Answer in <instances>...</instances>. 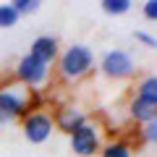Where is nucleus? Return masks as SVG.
I'll return each mask as SVG.
<instances>
[{
    "mask_svg": "<svg viewBox=\"0 0 157 157\" xmlns=\"http://www.w3.org/2000/svg\"><path fill=\"white\" fill-rule=\"evenodd\" d=\"M94 68V52L86 45H71L58 55V76L63 81H81Z\"/></svg>",
    "mask_w": 157,
    "mask_h": 157,
    "instance_id": "obj_1",
    "label": "nucleus"
},
{
    "mask_svg": "<svg viewBox=\"0 0 157 157\" xmlns=\"http://www.w3.org/2000/svg\"><path fill=\"white\" fill-rule=\"evenodd\" d=\"M29 113H32V92L24 89L18 81L0 86V123H11Z\"/></svg>",
    "mask_w": 157,
    "mask_h": 157,
    "instance_id": "obj_2",
    "label": "nucleus"
},
{
    "mask_svg": "<svg viewBox=\"0 0 157 157\" xmlns=\"http://www.w3.org/2000/svg\"><path fill=\"white\" fill-rule=\"evenodd\" d=\"M16 81L24 86V89H29V92L32 89H42V86L50 81V66L26 52V55L16 63Z\"/></svg>",
    "mask_w": 157,
    "mask_h": 157,
    "instance_id": "obj_3",
    "label": "nucleus"
},
{
    "mask_svg": "<svg viewBox=\"0 0 157 157\" xmlns=\"http://www.w3.org/2000/svg\"><path fill=\"white\" fill-rule=\"evenodd\" d=\"M71 149L78 157H94L102 149V128L94 121H86L81 128L71 134Z\"/></svg>",
    "mask_w": 157,
    "mask_h": 157,
    "instance_id": "obj_4",
    "label": "nucleus"
},
{
    "mask_svg": "<svg viewBox=\"0 0 157 157\" xmlns=\"http://www.w3.org/2000/svg\"><path fill=\"white\" fill-rule=\"evenodd\" d=\"M21 128L29 144H45L55 131V123L47 110H32L29 115L21 118Z\"/></svg>",
    "mask_w": 157,
    "mask_h": 157,
    "instance_id": "obj_5",
    "label": "nucleus"
},
{
    "mask_svg": "<svg viewBox=\"0 0 157 157\" xmlns=\"http://www.w3.org/2000/svg\"><path fill=\"white\" fill-rule=\"evenodd\" d=\"M100 71H102V76L121 81V78H131L136 73V63H134V58H131L126 50L113 47V50H107L105 55H102Z\"/></svg>",
    "mask_w": 157,
    "mask_h": 157,
    "instance_id": "obj_6",
    "label": "nucleus"
},
{
    "mask_svg": "<svg viewBox=\"0 0 157 157\" xmlns=\"http://www.w3.org/2000/svg\"><path fill=\"white\" fill-rule=\"evenodd\" d=\"M52 123H55V128H60L63 134L71 136L76 128H81V126L86 123V113L81 110V107H76V105H63V107L55 110Z\"/></svg>",
    "mask_w": 157,
    "mask_h": 157,
    "instance_id": "obj_7",
    "label": "nucleus"
},
{
    "mask_svg": "<svg viewBox=\"0 0 157 157\" xmlns=\"http://www.w3.org/2000/svg\"><path fill=\"white\" fill-rule=\"evenodd\" d=\"M29 55H34V58H39L42 63L52 66V63L58 60V55H60V47H58V39H55V37H47V34L37 37V39L32 42V50H29Z\"/></svg>",
    "mask_w": 157,
    "mask_h": 157,
    "instance_id": "obj_8",
    "label": "nucleus"
},
{
    "mask_svg": "<svg viewBox=\"0 0 157 157\" xmlns=\"http://www.w3.org/2000/svg\"><path fill=\"white\" fill-rule=\"evenodd\" d=\"M136 100H141L144 105H149V107H155L157 110V73H152V76H144L136 84Z\"/></svg>",
    "mask_w": 157,
    "mask_h": 157,
    "instance_id": "obj_9",
    "label": "nucleus"
},
{
    "mask_svg": "<svg viewBox=\"0 0 157 157\" xmlns=\"http://www.w3.org/2000/svg\"><path fill=\"white\" fill-rule=\"evenodd\" d=\"M128 115H131V121L147 126L149 121H155V118H157V110H155V107H149V105H144V102L136 100V97H131V102H128Z\"/></svg>",
    "mask_w": 157,
    "mask_h": 157,
    "instance_id": "obj_10",
    "label": "nucleus"
},
{
    "mask_svg": "<svg viewBox=\"0 0 157 157\" xmlns=\"http://www.w3.org/2000/svg\"><path fill=\"white\" fill-rule=\"evenodd\" d=\"M100 157H134V152H131V147L126 144V141H107V144H102L100 149Z\"/></svg>",
    "mask_w": 157,
    "mask_h": 157,
    "instance_id": "obj_11",
    "label": "nucleus"
},
{
    "mask_svg": "<svg viewBox=\"0 0 157 157\" xmlns=\"http://www.w3.org/2000/svg\"><path fill=\"white\" fill-rule=\"evenodd\" d=\"M131 0H102L100 3V8L107 13V16H123V13H128L131 11Z\"/></svg>",
    "mask_w": 157,
    "mask_h": 157,
    "instance_id": "obj_12",
    "label": "nucleus"
},
{
    "mask_svg": "<svg viewBox=\"0 0 157 157\" xmlns=\"http://www.w3.org/2000/svg\"><path fill=\"white\" fill-rule=\"evenodd\" d=\"M18 13H16V8L11 6V3H0V29H11V26H16L18 24Z\"/></svg>",
    "mask_w": 157,
    "mask_h": 157,
    "instance_id": "obj_13",
    "label": "nucleus"
},
{
    "mask_svg": "<svg viewBox=\"0 0 157 157\" xmlns=\"http://www.w3.org/2000/svg\"><path fill=\"white\" fill-rule=\"evenodd\" d=\"M11 6L16 8V13L18 16H32V13H37L39 11V0H11Z\"/></svg>",
    "mask_w": 157,
    "mask_h": 157,
    "instance_id": "obj_14",
    "label": "nucleus"
},
{
    "mask_svg": "<svg viewBox=\"0 0 157 157\" xmlns=\"http://www.w3.org/2000/svg\"><path fill=\"white\" fill-rule=\"evenodd\" d=\"M141 139L149 141V144H157V118L149 121L147 126H141Z\"/></svg>",
    "mask_w": 157,
    "mask_h": 157,
    "instance_id": "obj_15",
    "label": "nucleus"
},
{
    "mask_svg": "<svg viewBox=\"0 0 157 157\" xmlns=\"http://www.w3.org/2000/svg\"><path fill=\"white\" fill-rule=\"evenodd\" d=\"M141 13H144L149 21H157V0H147L141 6Z\"/></svg>",
    "mask_w": 157,
    "mask_h": 157,
    "instance_id": "obj_16",
    "label": "nucleus"
},
{
    "mask_svg": "<svg viewBox=\"0 0 157 157\" xmlns=\"http://www.w3.org/2000/svg\"><path fill=\"white\" fill-rule=\"evenodd\" d=\"M134 37L139 39L141 45H147V47H157V37H152V34L141 32V29H139V32H134Z\"/></svg>",
    "mask_w": 157,
    "mask_h": 157,
    "instance_id": "obj_17",
    "label": "nucleus"
}]
</instances>
